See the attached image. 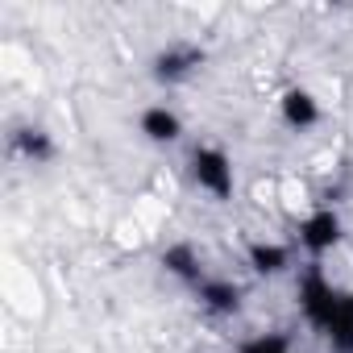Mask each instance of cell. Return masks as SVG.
<instances>
[{"instance_id":"cell-1","label":"cell","mask_w":353,"mask_h":353,"mask_svg":"<svg viewBox=\"0 0 353 353\" xmlns=\"http://www.w3.org/2000/svg\"><path fill=\"white\" fill-rule=\"evenodd\" d=\"M192 174H196V183L208 196H216V200H229L233 196V166H229V158L216 145H200L192 154Z\"/></svg>"},{"instance_id":"cell-2","label":"cell","mask_w":353,"mask_h":353,"mask_svg":"<svg viewBox=\"0 0 353 353\" xmlns=\"http://www.w3.org/2000/svg\"><path fill=\"white\" fill-rule=\"evenodd\" d=\"M299 241H303L312 254L328 258L332 250H341V245H345L341 216H336L328 204H324V208H316V212H307V216H303V225H299Z\"/></svg>"},{"instance_id":"cell-3","label":"cell","mask_w":353,"mask_h":353,"mask_svg":"<svg viewBox=\"0 0 353 353\" xmlns=\"http://www.w3.org/2000/svg\"><path fill=\"white\" fill-rule=\"evenodd\" d=\"M200 63H204V50H200V46H192V42H174V46H166V50L158 54L154 75L166 79V83H179V79H188Z\"/></svg>"},{"instance_id":"cell-4","label":"cell","mask_w":353,"mask_h":353,"mask_svg":"<svg viewBox=\"0 0 353 353\" xmlns=\"http://www.w3.org/2000/svg\"><path fill=\"white\" fill-rule=\"evenodd\" d=\"M279 108H283V121H287L291 129H312V125L320 121V108H316V100H312L307 92H299V88H291V92L279 100Z\"/></svg>"},{"instance_id":"cell-5","label":"cell","mask_w":353,"mask_h":353,"mask_svg":"<svg viewBox=\"0 0 353 353\" xmlns=\"http://www.w3.org/2000/svg\"><path fill=\"white\" fill-rule=\"evenodd\" d=\"M141 133L150 141H174V137L183 133V125H179V117H174L166 104H154V108L141 112Z\"/></svg>"},{"instance_id":"cell-6","label":"cell","mask_w":353,"mask_h":353,"mask_svg":"<svg viewBox=\"0 0 353 353\" xmlns=\"http://www.w3.org/2000/svg\"><path fill=\"white\" fill-rule=\"evenodd\" d=\"M250 266L258 274H283L291 266V250L279 245V241H254L250 245Z\"/></svg>"},{"instance_id":"cell-7","label":"cell","mask_w":353,"mask_h":353,"mask_svg":"<svg viewBox=\"0 0 353 353\" xmlns=\"http://www.w3.org/2000/svg\"><path fill=\"white\" fill-rule=\"evenodd\" d=\"M13 150H17L21 158H30V162H46V158L54 154V145L46 141L42 129H21V133H13Z\"/></svg>"}]
</instances>
